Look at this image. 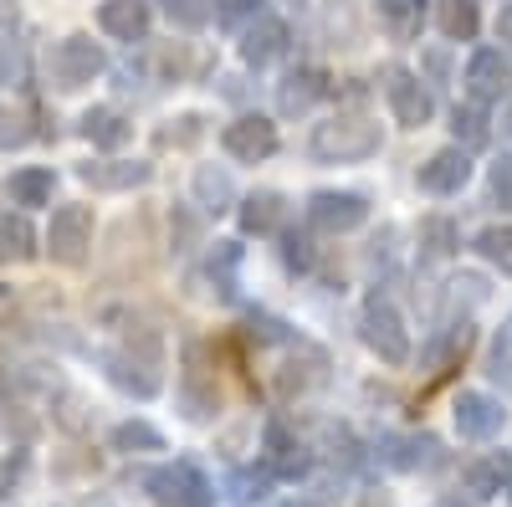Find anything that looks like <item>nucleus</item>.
<instances>
[{"label":"nucleus","instance_id":"nucleus-20","mask_svg":"<svg viewBox=\"0 0 512 507\" xmlns=\"http://www.w3.org/2000/svg\"><path fill=\"white\" fill-rule=\"evenodd\" d=\"M461 487L472 492V502H492V497H502V492L512 487V456H507V451H487V456H477L472 467L461 472Z\"/></svg>","mask_w":512,"mask_h":507},{"label":"nucleus","instance_id":"nucleus-43","mask_svg":"<svg viewBox=\"0 0 512 507\" xmlns=\"http://www.w3.org/2000/svg\"><path fill=\"white\" fill-rule=\"evenodd\" d=\"M502 134H507V139H512V103H507V108H502Z\"/></svg>","mask_w":512,"mask_h":507},{"label":"nucleus","instance_id":"nucleus-16","mask_svg":"<svg viewBox=\"0 0 512 507\" xmlns=\"http://www.w3.org/2000/svg\"><path fill=\"white\" fill-rule=\"evenodd\" d=\"M472 344H477L472 318H456V323H446V328L431 333V344L420 349V364L431 369V374H446V369H456L466 354H472Z\"/></svg>","mask_w":512,"mask_h":507},{"label":"nucleus","instance_id":"nucleus-7","mask_svg":"<svg viewBox=\"0 0 512 507\" xmlns=\"http://www.w3.org/2000/svg\"><path fill=\"white\" fill-rule=\"evenodd\" d=\"M262 461L272 467L277 482H297L313 472V446L287 426V415H272L267 431H262Z\"/></svg>","mask_w":512,"mask_h":507},{"label":"nucleus","instance_id":"nucleus-24","mask_svg":"<svg viewBox=\"0 0 512 507\" xmlns=\"http://www.w3.org/2000/svg\"><path fill=\"white\" fill-rule=\"evenodd\" d=\"M108 451H118V456H154V451H164V431L149 426V420H118V426L108 431Z\"/></svg>","mask_w":512,"mask_h":507},{"label":"nucleus","instance_id":"nucleus-2","mask_svg":"<svg viewBox=\"0 0 512 507\" xmlns=\"http://www.w3.org/2000/svg\"><path fill=\"white\" fill-rule=\"evenodd\" d=\"M359 338L369 344V354H379V364H410V328L400 318V308L384 298V292H369L364 308H359Z\"/></svg>","mask_w":512,"mask_h":507},{"label":"nucleus","instance_id":"nucleus-32","mask_svg":"<svg viewBox=\"0 0 512 507\" xmlns=\"http://www.w3.org/2000/svg\"><path fill=\"white\" fill-rule=\"evenodd\" d=\"M36 257V231L26 216H6L0 221V262H31Z\"/></svg>","mask_w":512,"mask_h":507},{"label":"nucleus","instance_id":"nucleus-41","mask_svg":"<svg viewBox=\"0 0 512 507\" xmlns=\"http://www.w3.org/2000/svg\"><path fill=\"white\" fill-rule=\"evenodd\" d=\"M492 374H502V364H512V318H507V328H502V338H497V354H492Z\"/></svg>","mask_w":512,"mask_h":507},{"label":"nucleus","instance_id":"nucleus-38","mask_svg":"<svg viewBox=\"0 0 512 507\" xmlns=\"http://www.w3.org/2000/svg\"><path fill=\"white\" fill-rule=\"evenodd\" d=\"M282 262H287L292 272H308V267H313V236H308V231H287V236H282Z\"/></svg>","mask_w":512,"mask_h":507},{"label":"nucleus","instance_id":"nucleus-25","mask_svg":"<svg viewBox=\"0 0 512 507\" xmlns=\"http://www.w3.org/2000/svg\"><path fill=\"white\" fill-rule=\"evenodd\" d=\"M128 134H134V123H128L118 108H88L82 113V139L98 144V149H123Z\"/></svg>","mask_w":512,"mask_h":507},{"label":"nucleus","instance_id":"nucleus-10","mask_svg":"<svg viewBox=\"0 0 512 507\" xmlns=\"http://www.w3.org/2000/svg\"><path fill=\"white\" fill-rule=\"evenodd\" d=\"M466 93L472 103H507L512 98V62L497 47H477L472 62H466Z\"/></svg>","mask_w":512,"mask_h":507},{"label":"nucleus","instance_id":"nucleus-31","mask_svg":"<svg viewBox=\"0 0 512 507\" xmlns=\"http://www.w3.org/2000/svg\"><path fill=\"white\" fill-rule=\"evenodd\" d=\"M272 467L267 461H251V467H236L231 477H226V492L236 497V502H262L267 492H272Z\"/></svg>","mask_w":512,"mask_h":507},{"label":"nucleus","instance_id":"nucleus-22","mask_svg":"<svg viewBox=\"0 0 512 507\" xmlns=\"http://www.w3.org/2000/svg\"><path fill=\"white\" fill-rule=\"evenodd\" d=\"M52 190H57V175H52V169H41V164H26V169H16V175L6 180V195L21 210L52 205Z\"/></svg>","mask_w":512,"mask_h":507},{"label":"nucleus","instance_id":"nucleus-1","mask_svg":"<svg viewBox=\"0 0 512 507\" xmlns=\"http://www.w3.org/2000/svg\"><path fill=\"white\" fill-rule=\"evenodd\" d=\"M379 144H384L379 139V123H369L359 113H338V118H328V123H318V129H313L308 154L318 164H364V159L379 154Z\"/></svg>","mask_w":512,"mask_h":507},{"label":"nucleus","instance_id":"nucleus-3","mask_svg":"<svg viewBox=\"0 0 512 507\" xmlns=\"http://www.w3.org/2000/svg\"><path fill=\"white\" fill-rule=\"evenodd\" d=\"M144 487L159 507H216V482L195 461H164L144 477Z\"/></svg>","mask_w":512,"mask_h":507},{"label":"nucleus","instance_id":"nucleus-5","mask_svg":"<svg viewBox=\"0 0 512 507\" xmlns=\"http://www.w3.org/2000/svg\"><path fill=\"white\" fill-rule=\"evenodd\" d=\"M108 72V57L93 36H62L57 47H52V77H57V88L62 93H77V88H88V82H98Z\"/></svg>","mask_w":512,"mask_h":507},{"label":"nucleus","instance_id":"nucleus-14","mask_svg":"<svg viewBox=\"0 0 512 507\" xmlns=\"http://www.w3.org/2000/svg\"><path fill=\"white\" fill-rule=\"evenodd\" d=\"M180 405H185V420L205 426V420H216L221 410V390H216V374L200 369V344L185 349V374H180Z\"/></svg>","mask_w":512,"mask_h":507},{"label":"nucleus","instance_id":"nucleus-15","mask_svg":"<svg viewBox=\"0 0 512 507\" xmlns=\"http://www.w3.org/2000/svg\"><path fill=\"white\" fill-rule=\"evenodd\" d=\"M466 180H472V154H466L461 144L436 149L431 159L420 164V190L425 195H461Z\"/></svg>","mask_w":512,"mask_h":507},{"label":"nucleus","instance_id":"nucleus-45","mask_svg":"<svg viewBox=\"0 0 512 507\" xmlns=\"http://www.w3.org/2000/svg\"><path fill=\"white\" fill-rule=\"evenodd\" d=\"M282 507H318L313 497H292V502H282Z\"/></svg>","mask_w":512,"mask_h":507},{"label":"nucleus","instance_id":"nucleus-40","mask_svg":"<svg viewBox=\"0 0 512 507\" xmlns=\"http://www.w3.org/2000/svg\"><path fill=\"white\" fill-rule=\"evenodd\" d=\"M26 139H31L26 118H21L16 108H0V149H21Z\"/></svg>","mask_w":512,"mask_h":507},{"label":"nucleus","instance_id":"nucleus-19","mask_svg":"<svg viewBox=\"0 0 512 507\" xmlns=\"http://www.w3.org/2000/svg\"><path fill=\"white\" fill-rule=\"evenodd\" d=\"M328 72L323 67H297V72H287L282 82H277V108L292 118V113H308L313 103H323L328 98Z\"/></svg>","mask_w":512,"mask_h":507},{"label":"nucleus","instance_id":"nucleus-27","mask_svg":"<svg viewBox=\"0 0 512 507\" xmlns=\"http://www.w3.org/2000/svg\"><path fill=\"white\" fill-rule=\"evenodd\" d=\"M195 200H200V210H210V216H221V210H236V185H231L226 169L200 164V169H195Z\"/></svg>","mask_w":512,"mask_h":507},{"label":"nucleus","instance_id":"nucleus-18","mask_svg":"<svg viewBox=\"0 0 512 507\" xmlns=\"http://www.w3.org/2000/svg\"><path fill=\"white\" fill-rule=\"evenodd\" d=\"M236 36H241V62L246 67H267V62H277L287 52V21L272 16V11H262L251 26H241Z\"/></svg>","mask_w":512,"mask_h":507},{"label":"nucleus","instance_id":"nucleus-33","mask_svg":"<svg viewBox=\"0 0 512 507\" xmlns=\"http://www.w3.org/2000/svg\"><path fill=\"white\" fill-rule=\"evenodd\" d=\"M477 257L492 262L502 277H512V226H487L477 236Z\"/></svg>","mask_w":512,"mask_h":507},{"label":"nucleus","instance_id":"nucleus-46","mask_svg":"<svg viewBox=\"0 0 512 507\" xmlns=\"http://www.w3.org/2000/svg\"><path fill=\"white\" fill-rule=\"evenodd\" d=\"M93 507H108V502H93Z\"/></svg>","mask_w":512,"mask_h":507},{"label":"nucleus","instance_id":"nucleus-42","mask_svg":"<svg viewBox=\"0 0 512 507\" xmlns=\"http://www.w3.org/2000/svg\"><path fill=\"white\" fill-rule=\"evenodd\" d=\"M497 41H507V52H512V6H502L497 16Z\"/></svg>","mask_w":512,"mask_h":507},{"label":"nucleus","instance_id":"nucleus-21","mask_svg":"<svg viewBox=\"0 0 512 507\" xmlns=\"http://www.w3.org/2000/svg\"><path fill=\"white\" fill-rule=\"evenodd\" d=\"M77 175L93 190H134V185H149L154 164H144V159H93V164H82Z\"/></svg>","mask_w":512,"mask_h":507},{"label":"nucleus","instance_id":"nucleus-11","mask_svg":"<svg viewBox=\"0 0 512 507\" xmlns=\"http://www.w3.org/2000/svg\"><path fill=\"white\" fill-rule=\"evenodd\" d=\"M451 420H456L461 441H492L507 426V410L492 395H482V390H461L456 405H451Z\"/></svg>","mask_w":512,"mask_h":507},{"label":"nucleus","instance_id":"nucleus-13","mask_svg":"<svg viewBox=\"0 0 512 507\" xmlns=\"http://www.w3.org/2000/svg\"><path fill=\"white\" fill-rule=\"evenodd\" d=\"M374 456H379V467H390V472H425V467H436V461H441V441L425 436V431L379 436L374 441Z\"/></svg>","mask_w":512,"mask_h":507},{"label":"nucleus","instance_id":"nucleus-34","mask_svg":"<svg viewBox=\"0 0 512 507\" xmlns=\"http://www.w3.org/2000/svg\"><path fill=\"white\" fill-rule=\"evenodd\" d=\"M216 11H221V0H164V16L175 21V26H185V31L210 26V21H216Z\"/></svg>","mask_w":512,"mask_h":507},{"label":"nucleus","instance_id":"nucleus-23","mask_svg":"<svg viewBox=\"0 0 512 507\" xmlns=\"http://www.w3.org/2000/svg\"><path fill=\"white\" fill-rule=\"evenodd\" d=\"M236 221H241L246 236H272V231L282 226V195H277V190L246 195V200L236 205Z\"/></svg>","mask_w":512,"mask_h":507},{"label":"nucleus","instance_id":"nucleus-9","mask_svg":"<svg viewBox=\"0 0 512 507\" xmlns=\"http://www.w3.org/2000/svg\"><path fill=\"white\" fill-rule=\"evenodd\" d=\"M221 149H226L236 164H267V159L277 154V123L262 118V113H241L236 123H226Z\"/></svg>","mask_w":512,"mask_h":507},{"label":"nucleus","instance_id":"nucleus-4","mask_svg":"<svg viewBox=\"0 0 512 507\" xmlns=\"http://www.w3.org/2000/svg\"><path fill=\"white\" fill-rule=\"evenodd\" d=\"M47 257L62 267H82L93 251V205H57L47 226Z\"/></svg>","mask_w":512,"mask_h":507},{"label":"nucleus","instance_id":"nucleus-28","mask_svg":"<svg viewBox=\"0 0 512 507\" xmlns=\"http://www.w3.org/2000/svg\"><path fill=\"white\" fill-rule=\"evenodd\" d=\"M456 246H461V231H456L451 216H425L420 221V257L425 262H451Z\"/></svg>","mask_w":512,"mask_h":507},{"label":"nucleus","instance_id":"nucleus-35","mask_svg":"<svg viewBox=\"0 0 512 507\" xmlns=\"http://www.w3.org/2000/svg\"><path fill=\"white\" fill-rule=\"evenodd\" d=\"M236 262H241V246H236V241H216V257H210V277L221 282V298H236Z\"/></svg>","mask_w":512,"mask_h":507},{"label":"nucleus","instance_id":"nucleus-39","mask_svg":"<svg viewBox=\"0 0 512 507\" xmlns=\"http://www.w3.org/2000/svg\"><path fill=\"white\" fill-rule=\"evenodd\" d=\"M487 185H492V200H497L502 210H512V154H502V159L492 164Z\"/></svg>","mask_w":512,"mask_h":507},{"label":"nucleus","instance_id":"nucleus-37","mask_svg":"<svg viewBox=\"0 0 512 507\" xmlns=\"http://www.w3.org/2000/svg\"><path fill=\"white\" fill-rule=\"evenodd\" d=\"M26 472H31V451H26V446H16L6 461H0V502H6V497L26 482Z\"/></svg>","mask_w":512,"mask_h":507},{"label":"nucleus","instance_id":"nucleus-44","mask_svg":"<svg viewBox=\"0 0 512 507\" xmlns=\"http://www.w3.org/2000/svg\"><path fill=\"white\" fill-rule=\"evenodd\" d=\"M431 507H472V502H461V497H441V502H431Z\"/></svg>","mask_w":512,"mask_h":507},{"label":"nucleus","instance_id":"nucleus-36","mask_svg":"<svg viewBox=\"0 0 512 507\" xmlns=\"http://www.w3.org/2000/svg\"><path fill=\"white\" fill-rule=\"evenodd\" d=\"M267 11V0H221V11H216V21L226 26V31H241V26H251L256 16Z\"/></svg>","mask_w":512,"mask_h":507},{"label":"nucleus","instance_id":"nucleus-47","mask_svg":"<svg viewBox=\"0 0 512 507\" xmlns=\"http://www.w3.org/2000/svg\"><path fill=\"white\" fill-rule=\"evenodd\" d=\"M507 492H512V487H507Z\"/></svg>","mask_w":512,"mask_h":507},{"label":"nucleus","instance_id":"nucleus-12","mask_svg":"<svg viewBox=\"0 0 512 507\" xmlns=\"http://www.w3.org/2000/svg\"><path fill=\"white\" fill-rule=\"evenodd\" d=\"M103 374L113 379L123 395H134V400H154L159 385H164V379H159V354L134 359V349H113V354H103Z\"/></svg>","mask_w":512,"mask_h":507},{"label":"nucleus","instance_id":"nucleus-17","mask_svg":"<svg viewBox=\"0 0 512 507\" xmlns=\"http://www.w3.org/2000/svg\"><path fill=\"white\" fill-rule=\"evenodd\" d=\"M98 26H103V36L139 47V41H149L154 11H149V0H103V6H98Z\"/></svg>","mask_w":512,"mask_h":507},{"label":"nucleus","instance_id":"nucleus-29","mask_svg":"<svg viewBox=\"0 0 512 507\" xmlns=\"http://www.w3.org/2000/svg\"><path fill=\"white\" fill-rule=\"evenodd\" d=\"M436 26L446 41H477L482 16H477V0H441L436 6Z\"/></svg>","mask_w":512,"mask_h":507},{"label":"nucleus","instance_id":"nucleus-8","mask_svg":"<svg viewBox=\"0 0 512 507\" xmlns=\"http://www.w3.org/2000/svg\"><path fill=\"white\" fill-rule=\"evenodd\" d=\"M384 103H390L395 123H405V129H425V123L436 118L431 88H425L410 67H384Z\"/></svg>","mask_w":512,"mask_h":507},{"label":"nucleus","instance_id":"nucleus-30","mask_svg":"<svg viewBox=\"0 0 512 507\" xmlns=\"http://www.w3.org/2000/svg\"><path fill=\"white\" fill-rule=\"evenodd\" d=\"M451 134H456V144H461L466 154H472V149H482V144L492 139L482 103H456V108H451Z\"/></svg>","mask_w":512,"mask_h":507},{"label":"nucleus","instance_id":"nucleus-6","mask_svg":"<svg viewBox=\"0 0 512 507\" xmlns=\"http://www.w3.org/2000/svg\"><path fill=\"white\" fill-rule=\"evenodd\" d=\"M303 216L323 236H349V231H359L369 221V200L359 190H313L308 205H303Z\"/></svg>","mask_w":512,"mask_h":507},{"label":"nucleus","instance_id":"nucleus-26","mask_svg":"<svg viewBox=\"0 0 512 507\" xmlns=\"http://www.w3.org/2000/svg\"><path fill=\"white\" fill-rule=\"evenodd\" d=\"M374 16L395 41H415L425 26V0H374Z\"/></svg>","mask_w":512,"mask_h":507}]
</instances>
